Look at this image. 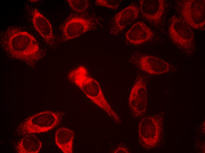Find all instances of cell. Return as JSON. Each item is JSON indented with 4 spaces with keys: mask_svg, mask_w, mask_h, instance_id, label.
I'll return each mask as SVG.
<instances>
[{
    "mask_svg": "<svg viewBox=\"0 0 205 153\" xmlns=\"http://www.w3.org/2000/svg\"><path fill=\"white\" fill-rule=\"evenodd\" d=\"M74 137L75 133L72 130L65 127H61L56 132L55 142L63 152L72 153Z\"/></svg>",
    "mask_w": 205,
    "mask_h": 153,
    "instance_id": "5bb4252c",
    "label": "cell"
},
{
    "mask_svg": "<svg viewBox=\"0 0 205 153\" xmlns=\"http://www.w3.org/2000/svg\"><path fill=\"white\" fill-rule=\"evenodd\" d=\"M182 20L191 28L199 30L205 24V0H184L181 4Z\"/></svg>",
    "mask_w": 205,
    "mask_h": 153,
    "instance_id": "8992f818",
    "label": "cell"
},
{
    "mask_svg": "<svg viewBox=\"0 0 205 153\" xmlns=\"http://www.w3.org/2000/svg\"><path fill=\"white\" fill-rule=\"evenodd\" d=\"M42 143L35 135H27L21 139L16 146V151L19 153H37L42 147Z\"/></svg>",
    "mask_w": 205,
    "mask_h": 153,
    "instance_id": "9a60e30c",
    "label": "cell"
},
{
    "mask_svg": "<svg viewBox=\"0 0 205 153\" xmlns=\"http://www.w3.org/2000/svg\"><path fill=\"white\" fill-rule=\"evenodd\" d=\"M147 103V82L146 78L138 76L135 81L128 98L129 107L134 116H140L145 112Z\"/></svg>",
    "mask_w": 205,
    "mask_h": 153,
    "instance_id": "52a82bcc",
    "label": "cell"
},
{
    "mask_svg": "<svg viewBox=\"0 0 205 153\" xmlns=\"http://www.w3.org/2000/svg\"><path fill=\"white\" fill-rule=\"evenodd\" d=\"M0 44L9 56L32 66L42 55L34 37L22 28L10 26L0 34Z\"/></svg>",
    "mask_w": 205,
    "mask_h": 153,
    "instance_id": "6da1fadb",
    "label": "cell"
},
{
    "mask_svg": "<svg viewBox=\"0 0 205 153\" xmlns=\"http://www.w3.org/2000/svg\"><path fill=\"white\" fill-rule=\"evenodd\" d=\"M133 63L142 71L152 75L169 72L172 69L168 62L159 57L146 54H140L135 58Z\"/></svg>",
    "mask_w": 205,
    "mask_h": 153,
    "instance_id": "9c48e42d",
    "label": "cell"
},
{
    "mask_svg": "<svg viewBox=\"0 0 205 153\" xmlns=\"http://www.w3.org/2000/svg\"><path fill=\"white\" fill-rule=\"evenodd\" d=\"M153 36V31L142 21L134 24L125 34L126 40L134 45H141L151 40Z\"/></svg>",
    "mask_w": 205,
    "mask_h": 153,
    "instance_id": "7c38bea8",
    "label": "cell"
},
{
    "mask_svg": "<svg viewBox=\"0 0 205 153\" xmlns=\"http://www.w3.org/2000/svg\"><path fill=\"white\" fill-rule=\"evenodd\" d=\"M162 118L158 114L145 117L139 123L138 137L140 145L146 150L157 147L163 132Z\"/></svg>",
    "mask_w": 205,
    "mask_h": 153,
    "instance_id": "277c9868",
    "label": "cell"
},
{
    "mask_svg": "<svg viewBox=\"0 0 205 153\" xmlns=\"http://www.w3.org/2000/svg\"><path fill=\"white\" fill-rule=\"evenodd\" d=\"M139 2L140 11L143 17L154 23L160 21L165 12V0H141Z\"/></svg>",
    "mask_w": 205,
    "mask_h": 153,
    "instance_id": "8fae6325",
    "label": "cell"
},
{
    "mask_svg": "<svg viewBox=\"0 0 205 153\" xmlns=\"http://www.w3.org/2000/svg\"><path fill=\"white\" fill-rule=\"evenodd\" d=\"M32 21L34 27L47 44L51 46L56 42L52 27L49 21L35 8L32 14Z\"/></svg>",
    "mask_w": 205,
    "mask_h": 153,
    "instance_id": "4fadbf2b",
    "label": "cell"
},
{
    "mask_svg": "<svg viewBox=\"0 0 205 153\" xmlns=\"http://www.w3.org/2000/svg\"><path fill=\"white\" fill-rule=\"evenodd\" d=\"M171 41L180 50L187 53L194 49V34L192 28L174 15L171 18L168 27Z\"/></svg>",
    "mask_w": 205,
    "mask_h": 153,
    "instance_id": "5b68a950",
    "label": "cell"
},
{
    "mask_svg": "<svg viewBox=\"0 0 205 153\" xmlns=\"http://www.w3.org/2000/svg\"><path fill=\"white\" fill-rule=\"evenodd\" d=\"M62 114L60 112L46 111L26 118L18 127L16 131L19 136L47 132L60 123Z\"/></svg>",
    "mask_w": 205,
    "mask_h": 153,
    "instance_id": "3957f363",
    "label": "cell"
},
{
    "mask_svg": "<svg viewBox=\"0 0 205 153\" xmlns=\"http://www.w3.org/2000/svg\"><path fill=\"white\" fill-rule=\"evenodd\" d=\"M69 79L75 84L93 103L104 110L115 122L120 123V118L106 99L97 81L90 76L86 69L80 66L69 74Z\"/></svg>",
    "mask_w": 205,
    "mask_h": 153,
    "instance_id": "7a4b0ae2",
    "label": "cell"
},
{
    "mask_svg": "<svg viewBox=\"0 0 205 153\" xmlns=\"http://www.w3.org/2000/svg\"><path fill=\"white\" fill-rule=\"evenodd\" d=\"M115 153H130L128 149L123 146H118L113 152Z\"/></svg>",
    "mask_w": 205,
    "mask_h": 153,
    "instance_id": "ac0fdd59",
    "label": "cell"
},
{
    "mask_svg": "<svg viewBox=\"0 0 205 153\" xmlns=\"http://www.w3.org/2000/svg\"><path fill=\"white\" fill-rule=\"evenodd\" d=\"M96 27L95 21L90 18L82 15H71L63 25L62 34L65 40H69L93 30Z\"/></svg>",
    "mask_w": 205,
    "mask_h": 153,
    "instance_id": "ba28073f",
    "label": "cell"
},
{
    "mask_svg": "<svg viewBox=\"0 0 205 153\" xmlns=\"http://www.w3.org/2000/svg\"><path fill=\"white\" fill-rule=\"evenodd\" d=\"M139 12V7L133 4L118 12L112 20L110 33L115 35L119 34L127 25L138 17Z\"/></svg>",
    "mask_w": 205,
    "mask_h": 153,
    "instance_id": "30bf717a",
    "label": "cell"
},
{
    "mask_svg": "<svg viewBox=\"0 0 205 153\" xmlns=\"http://www.w3.org/2000/svg\"><path fill=\"white\" fill-rule=\"evenodd\" d=\"M122 0H96L95 4L97 6L105 7L113 10L118 9Z\"/></svg>",
    "mask_w": 205,
    "mask_h": 153,
    "instance_id": "e0dca14e",
    "label": "cell"
},
{
    "mask_svg": "<svg viewBox=\"0 0 205 153\" xmlns=\"http://www.w3.org/2000/svg\"><path fill=\"white\" fill-rule=\"evenodd\" d=\"M67 2L70 7L74 11L83 13L86 11L89 6L87 0H68Z\"/></svg>",
    "mask_w": 205,
    "mask_h": 153,
    "instance_id": "2e32d148",
    "label": "cell"
}]
</instances>
